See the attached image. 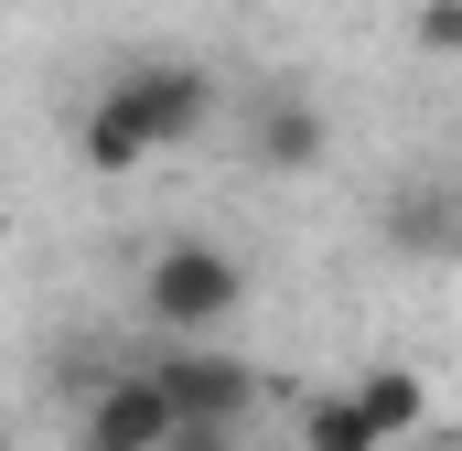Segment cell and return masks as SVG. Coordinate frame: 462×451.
<instances>
[{"instance_id": "1", "label": "cell", "mask_w": 462, "mask_h": 451, "mask_svg": "<svg viewBox=\"0 0 462 451\" xmlns=\"http://www.w3.org/2000/svg\"><path fill=\"white\" fill-rule=\"evenodd\" d=\"M205 118H216V76L194 54H129L76 118V161L87 172H151V161L194 151Z\"/></svg>"}, {"instance_id": "2", "label": "cell", "mask_w": 462, "mask_h": 451, "mask_svg": "<svg viewBox=\"0 0 462 451\" xmlns=\"http://www.w3.org/2000/svg\"><path fill=\"white\" fill-rule=\"evenodd\" d=\"M140 312H151L172 344H216L236 312H247V258L216 247V236H172V247H151V269H140Z\"/></svg>"}, {"instance_id": "3", "label": "cell", "mask_w": 462, "mask_h": 451, "mask_svg": "<svg viewBox=\"0 0 462 451\" xmlns=\"http://www.w3.org/2000/svg\"><path fill=\"white\" fill-rule=\"evenodd\" d=\"M151 387L172 398V419H205V430H236L258 409V365H236L226 344H172L151 354Z\"/></svg>"}, {"instance_id": "4", "label": "cell", "mask_w": 462, "mask_h": 451, "mask_svg": "<svg viewBox=\"0 0 462 451\" xmlns=\"http://www.w3.org/2000/svg\"><path fill=\"white\" fill-rule=\"evenodd\" d=\"M76 451H172V398L151 387V365L97 376L76 398Z\"/></svg>"}, {"instance_id": "5", "label": "cell", "mask_w": 462, "mask_h": 451, "mask_svg": "<svg viewBox=\"0 0 462 451\" xmlns=\"http://www.w3.org/2000/svg\"><path fill=\"white\" fill-rule=\"evenodd\" d=\"M387 247L398 258H452L462 247V183H409L387 205Z\"/></svg>"}, {"instance_id": "6", "label": "cell", "mask_w": 462, "mask_h": 451, "mask_svg": "<svg viewBox=\"0 0 462 451\" xmlns=\"http://www.w3.org/2000/svg\"><path fill=\"white\" fill-rule=\"evenodd\" d=\"M355 409H365L376 441L398 451L420 419H430V376H420V365H365V376H355Z\"/></svg>"}, {"instance_id": "7", "label": "cell", "mask_w": 462, "mask_h": 451, "mask_svg": "<svg viewBox=\"0 0 462 451\" xmlns=\"http://www.w3.org/2000/svg\"><path fill=\"white\" fill-rule=\"evenodd\" d=\"M258 161H269V172H312V161H323V108H312V97L258 108Z\"/></svg>"}, {"instance_id": "8", "label": "cell", "mask_w": 462, "mask_h": 451, "mask_svg": "<svg viewBox=\"0 0 462 451\" xmlns=\"http://www.w3.org/2000/svg\"><path fill=\"white\" fill-rule=\"evenodd\" d=\"M301 451H387L365 430V409H355V387H323L312 409H301Z\"/></svg>"}, {"instance_id": "9", "label": "cell", "mask_w": 462, "mask_h": 451, "mask_svg": "<svg viewBox=\"0 0 462 451\" xmlns=\"http://www.w3.org/2000/svg\"><path fill=\"white\" fill-rule=\"evenodd\" d=\"M420 54H462V0H420Z\"/></svg>"}, {"instance_id": "10", "label": "cell", "mask_w": 462, "mask_h": 451, "mask_svg": "<svg viewBox=\"0 0 462 451\" xmlns=\"http://www.w3.org/2000/svg\"><path fill=\"white\" fill-rule=\"evenodd\" d=\"M236 430H205V419H172V451H226Z\"/></svg>"}, {"instance_id": "11", "label": "cell", "mask_w": 462, "mask_h": 451, "mask_svg": "<svg viewBox=\"0 0 462 451\" xmlns=\"http://www.w3.org/2000/svg\"><path fill=\"white\" fill-rule=\"evenodd\" d=\"M0 236H11V216H0Z\"/></svg>"}, {"instance_id": "12", "label": "cell", "mask_w": 462, "mask_h": 451, "mask_svg": "<svg viewBox=\"0 0 462 451\" xmlns=\"http://www.w3.org/2000/svg\"><path fill=\"white\" fill-rule=\"evenodd\" d=\"M0 451H11V430H0Z\"/></svg>"}]
</instances>
